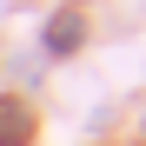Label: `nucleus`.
Listing matches in <instances>:
<instances>
[{"label":"nucleus","mask_w":146,"mask_h":146,"mask_svg":"<svg viewBox=\"0 0 146 146\" xmlns=\"http://www.w3.org/2000/svg\"><path fill=\"white\" fill-rule=\"evenodd\" d=\"M27 133H33V119H27V106L0 100V146H27Z\"/></svg>","instance_id":"1"},{"label":"nucleus","mask_w":146,"mask_h":146,"mask_svg":"<svg viewBox=\"0 0 146 146\" xmlns=\"http://www.w3.org/2000/svg\"><path fill=\"white\" fill-rule=\"evenodd\" d=\"M53 46H80V20L60 13V27H53Z\"/></svg>","instance_id":"2"}]
</instances>
